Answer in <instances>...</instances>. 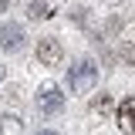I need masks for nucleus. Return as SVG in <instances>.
Returning a JSON list of instances; mask_svg holds the SVG:
<instances>
[{
  "mask_svg": "<svg viewBox=\"0 0 135 135\" xmlns=\"http://www.w3.org/2000/svg\"><path fill=\"white\" fill-rule=\"evenodd\" d=\"M95 78H98L95 61H78V64L71 68V74H68V84H71V91H88L95 84Z\"/></svg>",
  "mask_w": 135,
  "mask_h": 135,
  "instance_id": "nucleus-1",
  "label": "nucleus"
},
{
  "mask_svg": "<svg viewBox=\"0 0 135 135\" xmlns=\"http://www.w3.org/2000/svg\"><path fill=\"white\" fill-rule=\"evenodd\" d=\"M37 108H41L44 115L61 112V108H64V95H61V88H57V84H44V88L37 91Z\"/></svg>",
  "mask_w": 135,
  "mask_h": 135,
  "instance_id": "nucleus-2",
  "label": "nucleus"
},
{
  "mask_svg": "<svg viewBox=\"0 0 135 135\" xmlns=\"http://www.w3.org/2000/svg\"><path fill=\"white\" fill-rule=\"evenodd\" d=\"M61 57H64V47H61L57 37H44V41L37 44V61H41V64L54 68V64H61Z\"/></svg>",
  "mask_w": 135,
  "mask_h": 135,
  "instance_id": "nucleus-3",
  "label": "nucleus"
},
{
  "mask_svg": "<svg viewBox=\"0 0 135 135\" xmlns=\"http://www.w3.org/2000/svg\"><path fill=\"white\" fill-rule=\"evenodd\" d=\"M0 44L7 51H20L24 47V27L20 24H3L0 27Z\"/></svg>",
  "mask_w": 135,
  "mask_h": 135,
  "instance_id": "nucleus-4",
  "label": "nucleus"
},
{
  "mask_svg": "<svg viewBox=\"0 0 135 135\" xmlns=\"http://www.w3.org/2000/svg\"><path fill=\"white\" fill-rule=\"evenodd\" d=\"M115 122H118V128L122 132H135V98H125L122 105H118V112H115Z\"/></svg>",
  "mask_w": 135,
  "mask_h": 135,
  "instance_id": "nucleus-5",
  "label": "nucleus"
},
{
  "mask_svg": "<svg viewBox=\"0 0 135 135\" xmlns=\"http://www.w3.org/2000/svg\"><path fill=\"white\" fill-rule=\"evenodd\" d=\"M27 14L31 17H47V3H44V0H34L31 7H27Z\"/></svg>",
  "mask_w": 135,
  "mask_h": 135,
  "instance_id": "nucleus-6",
  "label": "nucleus"
},
{
  "mask_svg": "<svg viewBox=\"0 0 135 135\" xmlns=\"http://www.w3.org/2000/svg\"><path fill=\"white\" fill-rule=\"evenodd\" d=\"M37 135H54V132H47V128H44V132H37Z\"/></svg>",
  "mask_w": 135,
  "mask_h": 135,
  "instance_id": "nucleus-7",
  "label": "nucleus"
},
{
  "mask_svg": "<svg viewBox=\"0 0 135 135\" xmlns=\"http://www.w3.org/2000/svg\"><path fill=\"white\" fill-rule=\"evenodd\" d=\"M0 81H3V64H0Z\"/></svg>",
  "mask_w": 135,
  "mask_h": 135,
  "instance_id": "nucleus-8",
  "label": "nucleus"
}]
</instances>
